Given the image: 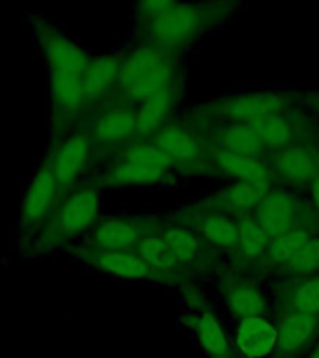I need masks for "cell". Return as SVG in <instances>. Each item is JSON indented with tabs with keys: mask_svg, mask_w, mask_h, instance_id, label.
<instances>
[{
	"mask_svg": "<svg viewBox=\"0 0 319 358\" xmlns=\"http://www.w3.org/2000/svg\"><path fill=\"white\" fill-rule=\"evenodd\" d=\"M276 324L267 317L241 319L235 332V349L241 358L273 357L276 347Z\"/></svg>",
	"mask_w": 319,
	"mask_h": 358,
	"instance_id": "484cf974",
	"label": "cell"
},
{
	"mask_svg": "<svg viewBox=\"0 0 319 358\" xmlns=\"http://www.w3.org/2000/svg\"><path fill=\"white\" fill-rule=\"evenodd\" d=\"M118 73H120V56L116 50H111V52L92 50L86 77H84L86 110L83 116L108 105L112 92L116 88Z\"/></svg>",
	"mask_w": 319,
	"mask_h": 358,
	"instance_id": "ac0fdd59",
	"label": "cell"
},
{
	"mask_svg": "<svg viewBox=\"0 0 319 358\" xmlns=\"http://www.w3.org/2000/svg\"><path fill=\"white\" fill-rule=\"evenodd\" d=\"M86 179L103 190L166 187L176 181V170L151 140H133L106 155Z\"/></svg>",
	"mask_w": 319,
	"mask_h": 358,
	"instance_id": "277c9868",
	"label": "cell"
},
{
	"mask_svg": "<svg viewBox=\"0 0 319 358\" xmlns=\"http://www.w3.org/2000/svg\"><path fill=\"white\" fill-rule=\"evenodd\" d=\"M218 291L235 317H267V299L256 280L243 273H224L218 276Z\"/></svg>",
	"mask_w": 319,
	"mask_h": 358,
	"instance_id": "e0dca14e",
	"label": "cell"
},
{
	"mask_svg": "<svg viewBox=\"0 0 319 358\" xmlns=\"http://www.w3.org/2000/svg\"><path fill=\"white\" fill-rule=\"evenodd\" d=\"M69 259L92 273L105 274L122 284H164V278L157 274L136 250L129 252H83L69 248L64 252Z\"/></svg>",
	"mask_w": 319,
	"mask_h": 358,
	"instance_id": "7c38bea8",
	"label": "cell"
},
{
	"mask_svg": "<svg viewBox=\"0 0 319 358\" xmlns=\"http://www.w3.org/2000/svg\"><path fill=\"white\" fill-rule=\"evenodd\" d=\"M157 235L164 241L168 250L172 252L178 273L181 278H185V273L198 265H206L211 259L213 250L211 246H207L201 237L196 234L194 229L187 226L183 220H179L176 215L172 217H162Z\"/></svg>",
	"mask_w": 319,
	"mask_h": 358,
	"instance_id": "9a60e30c",
	"label": "cell"
},
{
	"mask_svg": "<svg viewBox=\"0 0 319 358\" xmlns=\"http://www.w3.org/2000/svg\"><path fill=\"white\" fill-rule=\"evenodd\" d=\"M308 189H310V206H312L313 213L319 217V176L308 185Z\"/></svg>",
	"mask_w": 319,
	"mask_h": 358,
	"instance_id": "f546056e",
	"label": "cell"
},
{
	"mask_svg": "<svg viewBox=\"0 0 319 358\" xmlns=\"http://www.w3.org/2000/svg\"><path fill=\"white\" fill-rule=\"evenodd\" d=\"M179 94H181V84L164 90L136 106L134 140H151L162 125H166L170 120H173V112L179 103Z\"/></svg>",
	"mask_w": 319,
	"mask_h": 358,
	"instance_id": "d4e9b609",
	"label": "cell"
},
{
	"mask_svg": "<svg viewBox=\"0 0 319 358\" xmlns=\"http://www.w3.org/2000/svg\"><path fill=\"white\" fill-rule=\"evenodd\" d=\"M271 189H273L271 185L234 181L232 185L213 192L204 200H198L194 206L201 207V209L226 213L232 217H239V215L254 211Z\"/></svg>",
	"mask_w": 319,
	"mask_h": 358,
	"instance_id": "ffe728a7",
	"label": "cell"
},
{
	"mask_svg": "<svg viewBox=\"0 0 319 358\" xmlns=\"http://www.w3.org/2000/svg\"><path fill=\"white\" fill-rule=\"evenodd\" d=\"M211 164L213 172L220 173L224 178L273 187L271 164L265 157L239 155V153H229V151L213 150Z\"/></svg>",
	"mask_w": 319,
	"mask_h": 358,
	"instance_id": "603a6c76",
	"label": "cell"
},
{
	"mask_svg": "<svg viewBox=\"0 0 319 358\" xmlns=\"http://www.w3.org/2000/svg\"><path fill=\"white\" fill-rule=\"evenodd\" d=\"M318 150H319V142H318Z\"/></svg>",
	"mask_w": 319,
	"mask_h": 358,
	"instance_id": "d6a6232c",
	"label": "cell"
},
{
	"mask_svg": "<svg viewBox=\"0 0 319 358\" xmlns=\"http://www.w3.org/2000/svg\"><path fill=\"white\" fill-rule=\"evenodd\" d=\"M105 190L84 179L67 192L34 241L19 254L27 262H47L64 254L88 235L103 217Z\"/></svg>",
	"mask_w": 319,
	"mask_h": 358,
	"instance_id": "3957f363",
	"label": "cell"
},
{
	"mask_svg": "<svg viewBox=\"0 0 319 358\" xmlns=\"http://www.w3.org/2000/svg\"><path fill=\"white\" fill-rule=\"evenodd\" d=\"M252 215L269 239H276L293 231L318 234L319 229V217L313 213L310 200H304L295 190L284 187H273L269 190Z\"/></svg>",
	"mask_w": 319,
	"mask_h": 358,
	"instance_id": "52a82bcc",
	"label": "cell"
},
{
	"mask_svg": "<svg viewBox=\"0 0 319 358\" xmlns=\"http://www.w3.org/2000/svg\"><path fill=\"white\" fill-rule=\"evenodd\" d=\"M176 217L194 229L201 241L207 246H211L213 250L232 252L235 256L239 246V228L235 217L196 206H189L183 211H179Z\"/></svg>",
	"mask_w": 319,
	"mask_h": 358,
	"instance_id": "2e32d148",
	"label": "cell"
},
{
	"mask_svg": "<svg viewBox=\"0 0 319 358\" xmlns=\"http://www.w3.org/2000/svg\"><path fill=\"white\" fill-rule=\"evenodd\" d=\"M189 301V323L190 330L194 332L196 340L200 343L209 358H234V349L229 345L228 338L224 334L222 327L213 315V312L204 304V301Z\"/></svg>",
	"mask_w": 319,
	"mask_h": 358,
	"instance_id": "44dd1931",
	"label": "cell"
},
{
	"mask_svg": "<svg viewBox=\"0 0 319 358\" xmlns=\"http://www.w3.org/2000/svg\"><path fill=\"white\" fill-rule=\"evenodd\" d=\"M45 155L49 157L52 173L64 196L83 183L99 164V155L92 140L78 127H73L58 138L47 140Z\"/></svg>",
	"mask_w": 319,
	"mask_h": 358,
	"instance_id": "9c48e42d",
	"label": "cell"
},
{
	"mask_svg": "<svg viewBox=\"0 0 319 358\" xmlns=\"http://www.w3.org/2000/svg\"><path fill=\"white\" fill-rule=\"evenodd\" d=\"M306 358H319V340H318V343H316V345L310 349V352L306 355Z\"/></svg>",
	"mask_w": 319,
	"mask_h": 358,
	"instance_id": "1f68e13d",
	"label": "cell"
},
{
	"mask_svg": "<svg viewBox=\"0 0 319 358\" xmlns=\"http://www.w3.org/2000/svg\"><path fill=\"white\" fill-rule=\"evenodd\" d=\"M274 313L276 317L288 313L319 315V274L282 282L274 293Z\"/></svg>",
	"mask_w": 319,
	"mask_h": 358,
	"instance_id": "7402d4cb",
	"label": "cell"
},
{
	"mask_svg": "<svg viewBox=\"0 0 319 358\" xmlns=\"http://www.w3.org/2000/svg\"><path fill=\"white\" fill-rule=\"evenodd\" d=\"M204 134L211 150L229 151V153H239V155L265 157V159L269 157L248 123H218L206 129Z\"/></svg>",
	"mask_w": 319,
	"mask_h": 358,
	"instance_id": "cb8c5ba5",
	"label": "cell"
},
{
	"mask_svg": "<svg viewBox=\"0 0 319 358\" xmlns=\"http://www.w3.org/2000/svg\"><path fill=\"white\" fill-rule=\"evenodd\" d=\"M276 347L273 358H301L319 340V315L288 313L276 323Z\"/></svg>",
	"mask_w": 319,
	"mask_h": 358,
	"instance_id": "d6986e66",
	"label": "cell"
},
{
	"mask_svg": "<svg viewBox=\"0 0 319 358\" xmlns=\"http://www.w3.org/2000/svg\"><path fill=\"white\" fill-rule=\"evenodd\" d=\"M306 105L308 108L319 117V94H308L306 95Z\"/></svg>",
	"mask_w": 319,
	"mask_h": 358,
	"instance_id": "4dcf8cb0",
	"label": "cell"
},
{
	"mask_svg": "<svg viewBox=\"0 0 319 358\" xmlns=\"http://www.w3.org/2000/svg\"><path fill=\"white\" fill-rule=\"evenodd\" d=\"M295 95L282 90H254L220 97L198 108L201 117L213 125L218 123H254L269 116H278L293 108Z\"/></svg>",
	"mask_w": 319,
	"mask_h": 358,
	"instance_id": "8992f818",
	"label": "cell"
},
{
	"mask_svg": "<svg viewBox=\"0 0 319 358\" xmlns=\"http://www.w3.org/2000/svg\"><path fill=\"white\" fill-rule=\"evenodd\" d=\"M312 235L313 231H293V234L271 239L269 241L267 248H265V254H263L262 259H260L256 267H254V273L278 274L285 263L290 262L291 256L301 248L302 243H304L308 237H312Z\"/></svg>",
	"mask_w": 319,
	"mask_h": 358,
	"instance_id": "83f0119b",
	"label": "cell"
},
{
	"mask_svg": "<svg viewBox=\"0 0 319 358\" xmlns=\"http://www.w3.org/2000/svg\"><path fill=\"white\" fill-rule=\"evenodd\" d=\"M278 274L285 280L306 278L319 274V234L308 237Z\"/></svg>",
	"mask_w": 319,
	"mask_h": 358,
	"instance_id": "f1b7e54d",
	"label": "cell"
},
{
	"mask_svg": "<svg viewBox=\"0 0 319 358\" xmlns=\"http://www.w3.org/2000/svg\"><path fill=\"white\" fill-rule=\"evenodd\" d=\"M273 187L297 190L308 187L319 176V150L316 140L299 142L269 155Z\"/></svg>",
	"mask_w": 319,
	"mask_h": 358,
	"instance_id": "4fadbf2b",
	"label": "cell"
},
{
	"mask_svg": "<svg viewBox=\"0 0 319 358\" xmlns=\"http://www.w3.org/2000/svg\"><path fill=\"white\" fill-rule=\"evenodd\" d=\"M162 217H101L88 235L77 243L75 250L83 252H129L146 235L155 231ZM69 250V248H67Z\"/></svg>",
	"mask_w": 319,
	"mask_h": 358,
	"instance_id": "30bf717a",
	"label": "cell"
},
{
	"mask_svg": "<svg viewBox=\"0 0 319 358\" xmlns=\"http://www.w3.org/2000/svg\"><path fill=\"white\" fill-rule=\"evenodd\" d=\"M235 220L239 228V246L234 256V265L235 268H254L265 254V248L271 239L256 222L252 213L239 215L235 217Z\"/></svg>",
	"mask_w": 319,
	"mask_h": 358,
	"instance_id": "4316f807",
	"label": "cell"
},
{
	"mask_svg": "<svg viewBox=\"0 0 319 358\" xmlns=\"http://www.w3.org/2000/svg\"><path fill=\"white\" fill-rule=\"evenodd\" d=\"M151 142L166 155L176 172H213L211 145L207 144L204 131L192 125V122L173 117L157 131Z\"/></svg>",
	"mask_w": 319,
	"mask_h": 358,
	"instance_id": "ba28073f",
	"label": "cell"
},
{
	"mask_svg": "<svg viewBox=\"0 0 319 358\" xmlns=\"http://www.w3.org/2000/svg\"><path fill=\"white\" fill-rule=\"evenodd\" d=\"M232 4H183L173 0H148L133 6L131 41L157 47L179 58L201 38L232 15Z\"/></svg>",
	"mask_w": 319,
	"mask_h": 358,
	"instance_id": "7a4b0ae2",
	"label": "cell"
},
{
	"mask_svg": "<svg viewBox=\"0 0 319 358\" xmlns=\"http://www.w3.org/2000/svg\"><path fill=\"white\" fill-rule=\"evenodd\" d=\"M77 127L88 134L99 162L129 142L136 134V108L131 106H103L78 120ZM97 168V166H95Z\"/></svg>",
	"mask_w": 319,
	"mask_h": 358,
	"instance_id": "8fae6325",
	"label": "cell"
},
{
	"mask_svg": "<svg viewBox=\"0 0 319 358\" xmlns=\"http://www.w3.org/2000/svg\"><path fill=\"white\" fill-rule=\"evenodd\" d=\"M27 22L47 69V140H55L77 127L86 110L84 77L92 50L80 45L66 28L47 21L39 13H27Z\"/></svg>",
	"mask_w": 319,
	"mask_h": 358,
	"instance_id": "6da1fadb",
	"label": "cell"
},
{
	"mask_svg": "<svg viewBox=\"0 0 319 358\" xmlns=\"http://www.w3.org/2000/svg\"><path fill=\"white\" fill-rule=\"evenodd\" d=\"M248 125L256 133L267 151V155H273L276 151L285 150L299 142L316 140V133H318L316 122L299 110L263 117V120H257Z\"/></svg>",
	"mask_w": 319,
	"mask_h": 358,
	"instance_id": "5bb4252c",
	"label": "cell"
},
{
	"mask_svg": "<svg viewBox=\"0 0 319 358\" xmlns=\"http://www.w3.org/2000/svg\"><path fill=\"white\" fill-rule=\"evenodd\" d=\"M62 198L64 194L52 173L49 157L43 153L41 161L36 164L32 176L24 185L19 218L13 226V241L19 254L32 243L39 229L47 224Z\"/></svg>",
	"mask_w": 319,
	"mask_h": 358,
	"instance_id": "5b68a950",
	"label": "cell"
}]
</instances>
